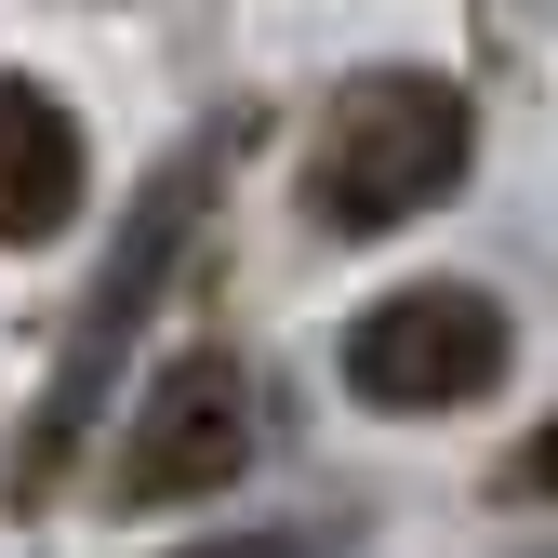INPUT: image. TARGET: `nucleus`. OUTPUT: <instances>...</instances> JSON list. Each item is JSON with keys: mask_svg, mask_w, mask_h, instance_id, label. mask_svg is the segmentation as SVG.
<instances>
[{"mask_svg": "<svg viewBox=\"0 0 558 558\" xmlns=\"http://www.w3.org/2000/svg\"><path fill=\"white\" fill-rule=\"evenodd\" d=\"M214 186H227V133L199 120L186 147L133 186V214H120V253L94 266V293H81V319H66V345H53V386H40V412L14 426V465H0V506H40L66 465H81V439H94V412H107V386H120V345L147 332V306H160V279H173V253L199 240V214H214Z\"/></svg>", "mask_w": 558, "mask_h": 558, "instance_id": "f257e3e1", "label": "nucleus"}, {"mask_svg": "<svg viewBox=\"0 0 558 558\" xmlns=\"http://www.w3.org/2000/svg\"><path fill=\"white\" fill-rule=\"evenodd\" d=\"M478 160V107L439 81V66H373V81H345L306 133V214L332 240H386L412 214H439Z\"/></svg>", "mask_w": 558, "mask_h": 558, "instance_id": "f03ea898", "label": "nucleus"}, {"mask_svg": "<svg viewBox=\"0 0 558 558\" xmlns=\"http://www.w3.org/2000/svg\"><path fill=\"white\" fill-rule=\"evenodd\" d=\"M519 360V319L478 279H412V293L345 319V399L360 412H465Z\"/></svg>", "mask_w": 558, "mask_h": 558, "instance_id": "7ed1b4c3", "label": "nucleus"}, {"mask_svg": "<svg viewBox=\"0 0 558 558\" xmlns=\"http://www.w3.org/2000/svg\"><path fill=\"white\" fill-rule=\"evenodd\" d=\"M253 439H266V412H253V373L227 360V345H186V360L147 386V412L120 426V452H107V506H199V493H227V478L253 465Z\"/></svg>", "mask_w": 558, "mask_h": 558, "instance_id": "20e7f679", "label": "nucleus"}, {"mask_svg": "<svg viewBox=\"0 0 558 558\" xmlns=\"http://www.w3.org/2000/svg\"><path fill=\"white\" fill-rule=\"evenodd\" d=\"M81 199H94V147H81V120H66V94L0 66V253L66 240Z\"/></svg>", "mask_w": 558, "mask_h": 558, "instance_id": "39448f33", "label": "nucleus"}, {"mask_svg": "<svg viewBox=\"0 0 558 558\" xmlns=\"http://www.w3.org/2000/svg\"><path fill=\"white\" fill-rule=\"evenodd\" d=\"M493 493H519V506H558V412H545V426L506 452V478H493Z\"/></svg>", "mask_w": 558, "mask_h": 558, "instance_id": "423d86ee", "label": "nucleus"}, {"mask_svg": "<svg viewBox=\"0 0 558 558\" xmlns=\"http://www.w3.org/2000/svg\"><path fill=\"white\" fill-rule=\"evenodd\" d=\"M173 558H319V532H214V545H173Z\"/></svg>", "mask_w": 558, "mask_h": 558, "instance_id": "0eeeda50", "label": "nucleus"}]
</instances>
